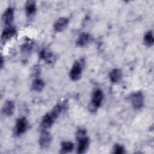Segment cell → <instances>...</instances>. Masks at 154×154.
<instances>
[{
    "mask_svg": "<svg viewBox=\"0 0 154 154\" xmlns=\"http://www.w3.org/2000/svg\"><path fill=\"white\" fill-rule=\"evenodd\" d=\"M76 139L78 141L77 153L79 154L85 153L89 144L88 138L86 137V135H85L80 137H77Z\"/></svg>",
    "mask_w": 154,
    "mask_h": 154,
    "instance_id": "obj_6",
    "label": "cell"
},
{
    "mask_svg": "<svg viewBox=\"0 0 154 154\" xmlns=\"http://www.w3.org/2000/svg\"><path fill=\"white\" fill-rule=\"evenodd\" d=\"M14 109L15 106L14 102L12 100H8L4 103L2 108V112L4 115L10 116L13 114Z\"/></svg>",
    "mask_w": 154,
    "mask_h": 154,
    "instance_id": "obj_10",
    "label": "cell"
},
{
    "mask_svg": "<svg viewBox=\"0 0 154 154\" xmlns=\"http://www.w3.org/2000/svg\"><path fill=\"white\" fill-rule=\"evenodd\" d=\"M40 57L41 58L43 59L47 63H52L54 60V55L46 50H42L40 53Z\"/></svg>",
    "mask_w": 154,
    "mask_h": 154,
    "instance_id": "obj_15",
    "label": "cell"
},
{
    "mask_svg": "<svg viewBox=\"0 0 154 154\" xmlns=\"http://www.w3.org/2000/svg\"><path fill=\"white\" fill-rule=\"evenodd\" d=\"M54 120L55 119L52 117L51 113H47L44 116V117L42 119L40 124V127L42 129H46L48 128H49L53 124Z\"/></svg>",
    "mask_w": 154,
    "mask_h": 154,
    "instance_id": "obj_11",
    "label": "cell"
},
{
    "mask_svg": "<svg viewBox=\"0 0 154 154\" xmlns=\"http://www.w3.org/2000/svg\"><path fill=\"white\" fill-rule=\"evenodd\" d=\"M25 10L28 16L33 15L36 11L35 2L34 1H28L25 4Z\"/></svg>",
    "mask_w": 154,
    "mask_h": 154,
    "instance_id": "obj_14",
    "label": "cell"
},
{
    "mask_svg": "<svg viewBox=\"0 0 154 154\" xmlns=\"http://www.w3.org/2000/svg\"><path fill=\"white\" fill-rule=\"evenodd\" d=\"M81 63V61H77L73 64L69 74L72 80L78 81L81 78L82 69V64Z\"/></svg>",
    "mask_w": 154,
    "mask_h": 154,
    "instance_id": "obj_3",
    "label": "cell"
},
{
    "mask_svg": "<svg viewBox=\"0 0 154 154\" xmlns=\"http://www.w3.org/2000/svg\"><path fill=\"white\" fill-rule=\"evenodd\" d=\"M144 42L147 46L150 47L153 46L154 43V38L153 35V32L152 31H149L146 33L144 37Z\"/></svg>",
    "mask_w": 154,
    "mask_h": 154,
    "instance_id": "obj_18",
    "label": "cell"
},
{
    "mask_svg": "<svg viewBox=\"0 0 154 154\" xmlns=\"http://www.w3.org/2000/svg\"><path fill=\"white\" fill-rule=\"evenodd\" d=\"M14 19V11L13 9L11 7H8L5 10L2 16V20L3 23L7 26H10L13 21Z\"/></svg>",
    "mask_w": 154,
    "mask_h": 154,
    "instance_id": "obj_7",
    "label": "cell"
},
{
    "mask_svg": "<svg viewBox=\"0 0 154 154\" xmlns=\"http://www.w3.org/2000/svg\"><path fill=\"white\" fill-rule=\"evenodd\" d=\"M73 144L70 141H64L61 143V153H66L70 152L73 149Z\"/></svg>",
    "mask_w": 154,
    "mask_h": 154,
    "instance_id": "obj_17",
    "label": "cell"
},
{
    "mask_svg": "<svg viewBox=\"0 0 154 154\" xmlns=\"http://www.w3.org/2000/svg\"><path fill=\"white\" fill-rule=\"evenodd\" d=\"M16 33V29L11 26H8L4 29L1 35V41L5 43L7 40L11 38Z\"/></svg>",
    "mask_w": 154,
    "mask_h": 154,
    "instance_id": "obj_8",
    "label": "cell"
},
{
    "mask_svg": "<svg viewBox=\"0 0 154 154\" xmlns=\"http://www.w3.org/2000/svg\"><path fill=\"white\" fill-rule=\"evenodd\" d=\"M125 152V149L124 147L120 144H115L114 147V153H116V154H123Z\"/></svg>",
    "mask_w": 154,
    "mask_h": 154,
    "instance_id": "obj_20",
    "label": "cell"
},
{
    "mask_svg": "<svg viewBox=\"0 0 154 154\" xmlns=\"http://www.w3.org/2000/svg\"><path fill=\"white\" fill-rule=\"evenodd\" d=\"M3 63H4V61H3V58H2V57H1V67H2Z\"/></svg>",
    "mask_w": 154,
    "mask_h": 154,
    "instance_id": "obj_21",
    "label": "cell"
},
{
    "mask_svg": "<svg viewBox=\"0 0 154 154\" xmlns=\"http://www.w3.org/2000/svg\"><path fill=\"white\" fill-rule=\"evenodd\" d=\"M103 99V94L101 90L96 89L93 93L92 99L88 105L89 110L93 112H96L97 108L100 106Z\"/></svg>",
    "mask_w": 154,
    "mask_h": 154,
    "instance_id": "obj_1",
    "label": "cell"
},
{
    "mask_svg": "<svg viewBox=\"0 0 154 154\" xmlns=\"http://www.w3.org/2000/svg\"><path fill=\"white\" fill-rule=\"evenodd\" d=\"M28 121L25 117H21L17 120L15 128L14 133L17 135H20L23 134L28 128Z\"/></svg>",
    "mask_w": 154,
    "mask_h": 154,
    "instance_id": "obj_5",
    "label": "cell"
},
{
    "mask_svg": "<svg viewBox=\"0 0 154 154\" xmlns=\"http://www.w3.org/2000/svg\"><path fill=\"white\" fill-rule=\"evenodd\" d=\"M131 100L134 108L135 109H140L144 106V96L141 91L135 92L132 94L131 96Z\"/></svg>",
    "mask_w": 154,
    "mask_h": 154,
    "instance_id": "obj_2",
    "label": "cell"
},
{
    "mask_svg": "<svg viewBox=\"0 0 154 154\" xmlns=\"http://www.w3.org/2000/svg\"><path fill=\"white\" fill-rule=\"evenodd\" d=\"M44 86H45L44 81L40 78H37L34 79L32 84V90L36 91H42L44 88Z\"/></svg>",
    "mask_w": 154,
    "mask_h": 154,
    "instance_id": "obj_16",
    "label": "cell"
},
{
    "mask_svg": "<svg viewBox=\"0 0 154 154\" xmlns=\"http://www.w3.org/2000/svg\"><path fill=\"white\" fill-rule=\"evenodd\" d=\"M69 20L66 17H60L58 19L54 25V28L57 32L63 31L67 26Z\"/></svg>",
    "mask_w": 154,
    "mask_h": 154,
    "instance_id": "obj_9",
    "label": "cell"
},
{
    "mask_svg": "<svg viewBox=\"0 0 154 154\" xmlns=\"http://www.w3.org/2000/svg\"><path fill=\"white\" fill-rule=\"evenodd\" d=\"M52 141V137L49 132L46 129H42L40 137H39V144L42 149H47L51 144Z\"/></svg>",
    "mask_w": 154,
    "mask_h": 154,
    "instance_id": "obj_4",
    "label": "cell"
},
{
    "mask_svg": "<svg viewBox=\"0 0 154 154\" xmlns=\"http://www.w3.org/2000/svg\"><path fill=\"white\" fill-rule=\"evenodd\" d=\"M61 110H62L61 106L60 105H57L53 108V109H52V111L50 113L55 120L60 114Z\"/></svg>",
    "mask_w": 154,
    "mask_h": 154,
    "instance_id": "obj_19",
    "label": "cell"
},
{
    "mask_svg": "<svg viewBox=\"0 0 154 154\" xmlns=\"http://www.w3.org/2000/svg\"><path fill=\"white\" fill-rule=\"evenodd\" d=\"M90 35L87 32H82L78 37L76 40V45L79 47H83L88 44L90 40Z\"/></svg>",
    "mask_w": 154,
    "mask_h": 154,
    "instance_id": "obj_12",
    "label": "cell"
},
{
    "mask_svg": "<svg viewBox=\"0 0 154 154\" xmlns=\"http://www.w3.org/2000/svg\"><path fill=\"white\" fill-rule=\"evenodd\" d=\"M109 77L110 81L113 83H117L122 78V72L120 69H114L112 70L109 74Z\"/></svg>",
    "mask_w": 154,
    "mask_h": 154,
    "instance_id": "obj_13",
    "label": "cell"
}]
</instances>
